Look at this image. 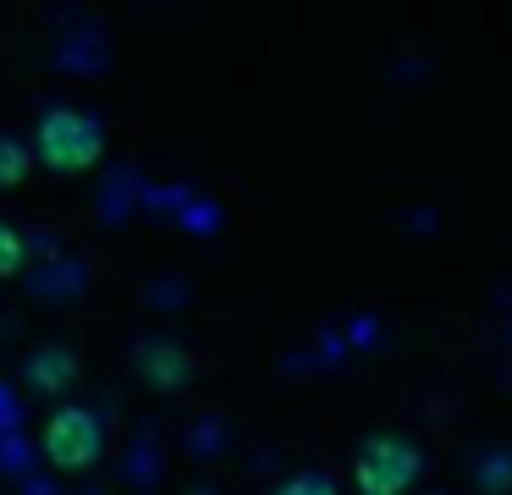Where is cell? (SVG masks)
Segmentation results:
<instances>
[{
    "mask_svg": "<svg viewBox=\"0 0 512 495\" xmlns=\"http://www.w3.org/2000/svg\"><path fill=\"white\" fill-rule=\"evenodd\" d=\"M45 457L56 462V468H67V473L89 468V462L100 457V418H94L89 407H61V413H50Z\"/></svg>",
    "mask_w": 512,
    "mask_h": 495,
    "instance_id": "3957f363",
    "label": "cell"
},
{
    "mask_svg": "<svg viewBox=\"0 0 512 495\" xmlns=\"http://www.w3.org/2000/svg\"><path fill=\"white\" fill-rule=\"evenodd\" d=\"M276 495H342V490H336V479H325V473H292Z\"/></svg>",
    "mask_w": 512,
    "mask_h": 495,
    "instance_id": "5b68a950",
    "label": "cell"
},
{
    "mask_svg": "<svg viewBox=\"0 0 512 495\" xmlns=\"http://www.w3.org/2000/svg\"><path fill=\"white\" fill-rule=\"evenodd\" d=\"M23 176H28V154L17 149V143L0 138V193H6V187H17Z\"/></svg>",
    "mask_w": 512,
    "mask_h": 495,
    "instance_id": "277c9868",
    "label": "cell"
},
{
    "mask_svg": "<svg viewBox=\"0 0 512 495\" xmlns=\"http://www.w3.org/2000/svg\"><path fill=\"white\" fill-rule=\"evenodd\" d=\"M17 264H23V237L12 226H0V275H12Z\"/></svg>",
    "mask_w": 512,
    "mask_h": 495,
    "instance_id": "8992f818",
    "label": "cell"
},
{
    "mask_svg": "<svg viewBox=\"0 0 512 495\" xmlns=\"http://www.w3.org/2000/svg\"><path fill=\"white\" fill-rule=\"evenodd\" d=\"M419 479V446L402 435H375L358 457V495H408Z\"/></svg>",
    "mask_w": 512,
    "mask_h": 495,
    "instance_id": "7a4b0ae2",
    "label": "cell"
},
{
    "mask_svg": "<svg viewBox=\"0 0 512 495\" xmlns=\"http://www.w3.org/2000/svg\"><path fill=\"white\" fill-rule=\"evenodd\" d=\"M34 149H39V160H45L50 171H61V176H83V171H94V165H100V154H105V132H100V121H94L89 110H78V105H56V110H45V116H39Z\"/></svg>",
    "mask_w": 512,
    "mask_h": 495,
    "instance_id": "6da1fadb",
    "label": "cell"
}]
</instances>
